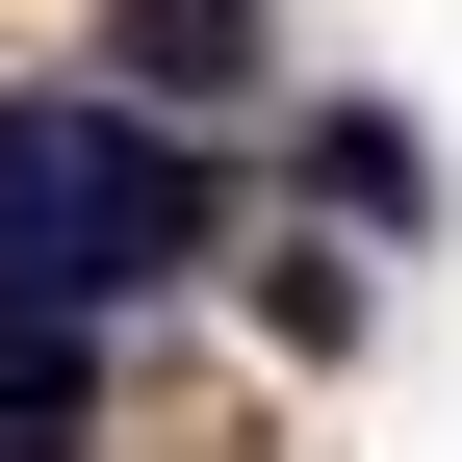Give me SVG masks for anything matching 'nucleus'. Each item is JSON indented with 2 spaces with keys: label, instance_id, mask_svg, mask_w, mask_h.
Returning a JSON list of instances; mask_svg holds the SVG:
<instances>
[{
  "label": "nucleus",
  "instance_id": "f257e3e1",
  "mask_svg": "<svg viewBox=\"0 0 462 462\" xmlns=\"http://www.w3.org/2000/svg\"><path fill=\"white\" fill-rule=\"evenodd\" d=\"M206 257V154L154 129V103H0V360H78V309H129V282Z\"/></svg>",
  "mask_w": 462,
  "mask_h": 462
},
{
  "label": "nucleus",
  "instance_id": "f03ea898",
  "mask_svg": "<svg viewBox=\"0 0 462 462\" xmlns=\"http://www.w3.org/2000/svg\"><path fill=\"white\" fill-rule=\"evenodd\" d=\"M257 0H103V103H154V129H180V103H257Z\"/></svg>",
  "mask_w": 462,
  "mask_h": 462
},
{
  "label": "nucleus",
  "instance_id": "7ed1b4c3",
  "mask_svg": "<svg viewBox=\"0 0 462 462\" xmlns=\"http://www.w3.org/2000/svg\"><path fill=\"white\" fill-rule=\"evenodd\" d=\"M0 462H78V360H0Z\"/></svg>",
  "mask_w": 462,
  "mask_h": 462
}]
</instances>
